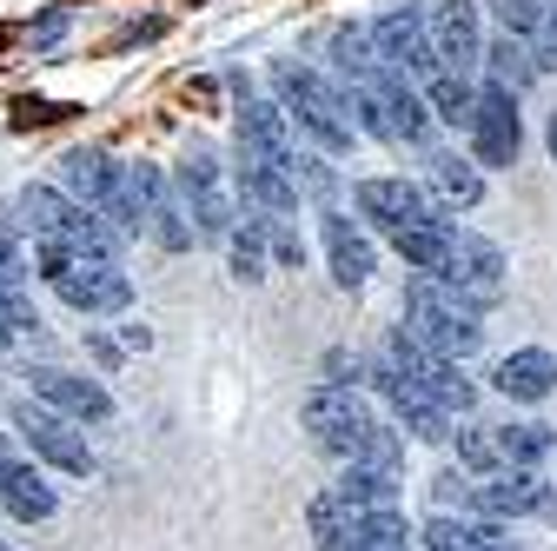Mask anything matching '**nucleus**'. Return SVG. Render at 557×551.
<instances>
[{"instance_id":"obj_36","label":"nucleus","mask_w":557,"mask_h":551,"mask_svg":"<svg viewBox=\"0 0 557 551\" xmlns=\"http://www.w3.org/2000/svg\"><path fill=\"white\" fill-rule=\"evenodd\" d=\"M537 53H544V66H557V0L544 8V27H537Z\"/></svg>"},{"instance_id":"obj_24","label":"nucleus","mask_w":557,"mask_h":551,"mask_svg":"<svg viewBox=\"0 0 557 551\" xmlns=\"http://www.w3.org/2000/svg\"><path fill=\"white\" fill-rule=\"evenodd\" d=\"M492 392L511 399V405H544L557 392V359L544 346H524V353H505L492 366Z\"/></svg>"},{"instance_id":"obj_19","label":"nucleus","mask_w":557,"mask_h":551,"mask_svg":"<svg viewBox=\"0 0 557 551\" xmlns=\"http://www.w3.org/2000/svg\"><path fill=\"white\" fill-rule=\"evenodd\" d=\"M133 180H139V199H147V233H153L166 253H193L199 226H193V213H186V199L173 193V180H166L160 167H147V160L133 167Z\"/></svg>"},{"instance_id":"obj_2","label":"nucleus","mask_w":557,"mask_h":551,"mask_svg":"<svg viewBox=\"0 0 557 551\" xmlns=\"http://www.w3.org/2000/svg\"><path fill=\"white\" fill-rule=\"evenodd\" d=\"M272 100L293 113L299 133H312L319 154H352L359 120H352V94L338 81H325L306 60H272Z\"/></svg>"},{"instance_id":"obj_30","label":"nucleus","mask_w":557,"mask_h":551,"mask_svg":"<svg viewBox=\"0 0 557 551\" xmlns=\"http://www.w3.org/2000/svg\"><path fill=\"white\" fill-rule=\"evenodd\" d=\"M418 87H425L432 120H445V126H465V120H471V100H478L471 74H451V66H438V74H425Z\"/></svg>"},{"instance_id":"obj_11","label":"nucleus","mask_w":557,"mask_h":551,"mask_svg":"<svg viewBox=\"0 0 557 551\" xmlns=\"http://www.w3.org/2000/svg\"><path fill=\"white\" fill-rule=\"evenodd\" d=\"M14 432L27 439V452H34L40 465H53V472H66V478H87V472H94L87 432L66 419V412L40 405V399H21V405H14Z\"/></svg>"},{"instance_id":"obj_7","label":"nucleus","mask_w":557,"mask_h":551,"mask_svg":"<svg viewBox=\"0 0 557 551\" xmlns=\"http://www.w3.org/2000/svg\"><path fill=\"white\" fill-rule=\"evenodd\" d=\"M173 193L186 199V213H193L199 240H226V233L239 226V193L226 186L220 154L206 147V140H193V147H186V160H180V173H173Z\"/></svg>"},{"instance_id":"obj_4","label":"nucleus","mask_w":557,"mask_h":551,"mask_svg":"<svg viewBox=\"0 0 557 551\" xmlns=\"http://www.w3.org/2000/svg\"><path fill=\"white\" fill-rule=\"evenodd\" d=\"M14 213L34 233V246H74V253H107V259L126 253V233L113 220H100L94 206H81L74 193H60V186H40V180L21 186L14 193Z\"/></svg>"},{"instance_id":"obj_9","label":"nucleus","mask_w":557,"mask_h":551,"mask_svg":"<svg viewBox=\"0 0 557 551\" xmlns=\"http://www.w3.org/2000/svg\"><path fill=\"white\" fill-rule=\"evenodd\" d=\"M505 246L498 240H484V233H471V226H458L451 220V240H445V259H438V280L445 286H458L471 306H498L505 299Z\"/></svg>"},{"instance_id":"obj_5","label":"nucleus","mask_w":557,"mask_h":551,"mask_svg":"<svg viewBox=\"0 0 557 551\" xmlns=\"http://www.w3.org/2000/svg\"><path fill=\"white\" fill-rule=\"evenodd\" d=\"M345 94H352L359 133H372V140H392V147H425L432 107H425V87H418L411 74H392V66H379V74H366V81H345Z\"/></svg>"},{"instance_id":"obj_39","label":"nucleus","mask_w":557,"mask_h":551,"mask_svg":"<svg viewBox=\"0 0 557 551\" xmlns=\"http://www.w3.org/2000/svg\"><path fill=\"white\" fill-rule=\"evenodd\" d=\"M0 551H8V544H0Z\"/></svg>"},{"instance_id":"obj_27","label":"nucleus","mask_w":557,"mask_h":551,"mask_svg":"<svg viewBox=\"0 0 557 551\" xmlns=\"http://www.w3.org/2000/svg\"><path fill=\"white\" fill-rule=\"evenodd\" d=\"M411 544H418V531L405 525V512H398V505L359 512V518H352V531L338 538V551H411Z\"/></svg>"},{"instance_id":"obj_15","label":"nucleus","mask_w":557,"mask_h":551,"mask_svg":"<svg viewBox=\"0 0 557 551\" xmlns=\"http://www.w3.org/2000/svg\"><path fill=\"white\" fill-rule=\"evenodd\" d=\"M27 399L66 412L74 426H107L113 419V392L87 372H66V366H27Z\"/></svg>"},{"instance_id":"obj_13","label":"nucleus","mask_w":557,"mask_h":551,"mask_svg":"<svg viewBox=\"0 0 557 551\" xmlns=\"http://www.w3.org/2000/svg\"><path fill=\"white\" fill-rule=\"evenodd\" d=\"M366 27H372L379 66H392V74H411V81L438 74V47H432V34H425V8H405V0H392V8L372 14Z\"/></svg>"},{"instance_id":"obj_18","label":"nucleus","mask_w":557,"mask_h":551,"mask_svg":"<svg viewBox=\"0 0 557 551\" xmlns=\"http://www.w3.org/2000/svg\"><path fill=\"white\" fill-rule=\"evenodd\" d=\"M425 34L438 47V66H451V74H471V66L484 60V21H478L471 0H432Z\"/></svg>"},{"instance_id":"obj_1","label":"nucleus","mask_w":557,"mask_h":551,"mask_svg":"<svg viewBox=\"0 0 557 551\" xmlns=\"http://www.w3.org/2000/svg\"><path fill=\"white\" fill-rule=\"evenodd\" d=\"M299 419H306L312 445L332 452L338 465H379V472L405 465V432H392V419H379L359 399V385H312Z\"/></svg>"},{"instance_id":"obj_37","label":"nucleus","mask_w":557,"mask_h":551,"mask_svg":"<svg viewBox=\"0 0 557 551\" xmlns=\"http://www.w3.org/2000/svg\"><path fill=\"white\" fill-rule=\"evenodd\" d=\"M544 147H550V160H557V113L544 120Z\"/></svg>"},{"instance_id":"obj_22","label":"nucleus","mask_w":557,"mask_h":551,"mask_svg":"<svg viewBox=\"0 0 557 551\" xmlns=\"http://www.w3.org/2000/svg\"><path fill=\"white\" fill-rule=\"evenodd\" d=\"M0 512L21 525H47L60 512V492L47 486V472L34 458H0Z\"/></svg>"},{"instance_id":"obj_3","label":"nucleus","mask_w":557,"mask_h":551,"mask_svg":"<svg viewBox=\"0 0 557 551\" xmlns=\"http://www.w3.org/2000/svg\"><path fill=\"white\" fill-rule=\"evenodd\" d=\"M418 346H432L445 359H471L484 346V306H471L458 286H445L438 272H411L405 286V319H398Z\"/></svg>"},{"instance_id":"obj_21","label":"nucleus","mask_w":557,"mask_h":551,"mask_svg":"<svg viewBox=\"0 0 557 551\" xmlns=\"http://www.w3.org/2000/svg\"><path fill=\"white\" fill-rule=\"evenodd\" d=\"M239 140L259 147L265 160H278L286 173H293V160H299V126H293V113L278 107V100H252V94H239Z\"/></svg>"},{"instance_id":"obj_26","label":"nucleus","mask_w":557,"mask_h":551,"mask_svg":"<svg viewBox=\"0 0 557 551\" xmlns=\"http://www.w3.org/2000/svg\"><path fill=\"white\" fill-rule=\"evenodd\" d=\"M418 544L425 551H492V544H505V531H498V518H478V512H438L418 531Z\"/></svg>"},{"instance_id":"obj_16","label":"nucleus","mask_w":557,"mask_h":551,"mask_svg":"<svg viewBox=\"0 0 557 551\" xmlns=\"http://www.w3.org/2000/svg\"><path fill=\"white\" fill-rule=\"evenodd\" d=\"M544 478L531 472V465H498V472H478L471 478V499H465V512H478V518H537L544 512Z\"/></svg>"},{"instance_id":"obj_12","label":"nucleus","mask_w":557,"mask_h":551,"mask_svg":"<svg viewBox=\"0 0 557 551\" xmlns=\"http://www.w3.org/2000/svg\"><path fill=\"white\" fill-rule=\"evenodd\" d=\"M366 385L385 399V412H392V426L398 432H411V439H425V445H451V412L432 399V392H418L385 353L372 359V372H366Z\"/></svg>"},{"instance_id":"obj_17","label":"nucleus","mask_w":557,"mask_h":551,"mask_svg":"<svg viewBox=\"0 0 557 551\" xmlns=\"http://www.w3.org/2000/svg\"><path fill=\"white\" fill-rule=\"evenodd\" d=\"M233 193L252 206V213H272V220H293L299 213V180L278 167V160H265L259 147H233Z\"/></svg>"},{"instance_id":"obj_23","label":"nucleus","mask_w":557,"mask_h":551,"mask_svg":"<svg viewBox=\"0 0 557 551\" xmlns=\"http://www.w3.org/2000/svg\"><path fill=\"white\" fill-rule=\"evenodd\" d=\"M425 193H432L438 213H471V206L484 199V167H478L471 154L438 147V154L425 160Z\"/></svg>"},{"instance_id":"obj_35","label":"nucleus","mask_w":557,"mask_h":551,"mask_svg":"<svg viewBox=\"0 0 557 551\" xmlns=\"http://www.w3.org/2000/svg\"><path fill=\"white\" fill-rule=\"evenodd\" d=\"M0 286H27V259H21V240L0 226Z\"/></svg>"},{"instance_id":"obj_31","label":"nucleus","mask_w":557,"mask_h":551,"mask_svg":"<svg viewBox=\"0 0 557 551\" xmlns=\"http://www.w3.org/2000/svg\"><path fill=\"white\" fill-rule=\"evenodd\" d=\"M332 492H345L359 512H379V505H398V472H379V465H345L332 478Z\"/></svg>"},{"instance_id":"obj_34","label":"nucleus","mask_w":557,"mask_h":551,"mask_svg":"<svg viewBox=\"0 0 557 551\" xmlns=\"http://www.w3.org/2000/svg\"><path fill=\"white\" fill-rule=\"evenodd\" d=\"M458 458H465V472H498L505 458H498V432L492 426H465L458 432Z\"/></svg>"},{"instance_id":"obj_29","label":"nucleus","mask_w":557,"mask_h":551,"mask_svg":"<svg viewBox=\"0 0 557 551\" xmlns=\"http://www.w3.org/2000/svg\"><path fill=\"white\" fill-rule=\"evenodd\" d=\"M226 259H233V280L239 286L265 280V213H239V226L226 233Z\"/></svg>"},{"instance_id":"obj_32","label":"nucleus","mask_w":557,"mask_h":551,"mask_svg":"<svg viewBox=\"0 0 557 551\" xmlns=\"http://www.w3.org/2000/svg\"><path fill=\"white\" fill-rule=\"evenodd\" d=\"M325 60L338 66V81H366V74H379V47H372V27H366V21L338 27V34H332V47H325Z\"/></svg>"},{"instance_id":"obj_8","label":"nucleus","mask_w":557,"mask_h":551,"mask_svg":"<svg viewBox=\"0 0 557 551\" xmlns=\"http://www.w3.org/2000/svg\"><path fill=\"white\" fill-rule=\"evenodd\" d=\"M465 133H471V160H478L484 173L518 167V154H524V113H518V94L498 87V81H484L478 100H471Z\"/></svg>"},{"instance_id":"obj_28","label":"nucleus","mask_w":557,"mask_h":551,"mask_svg":"<svg viewBox=\"0 0 557 551\" xmlns=\"http://www.w3.org/2000/svg\"><path fill=\"white\" fill-rule=\"evenodd\" d=\"M492 432H498V458H505V465H531V472H537V465L557 452V432H550L544 419H511V426H492Z\"/></svg>"},{"instance_id":"obj_14","label":"nucleus","mask_w":557,"mask_h":551,"mask_svg":"<svg viewBox=\"0 0 557 551\" xmlns=\"http://www.w3.org/2000/svg\"><path fill=\"white\" fill-rule=\"evenodd\" d=\"M352 199H359V213H366L385 240L405 233V226H432V220H445L438 206H432V193L418 186V180H405V173H372V180L352 186Z\"/></svg>"},{"instance_id":"obj_20","label":"nucleus","mask_w":557,"mask_h":551,"mask_svg":"<svg viewBox=\"0 0 557 551\" xmlns=\"http://www.w3.org/2000/svg\"><path fill=\"white\" fill-rule=\"evenodd\" d=\"M319 240H325V266H332V280H338L345 293H359V286L372 280V266H379V253H372L366 226H359V220H345V213H319Z\"/></svg>"},{"instance_id":"obj_6","label":"nucleus","mask_w":557,"mask_h":551,"mask_svg":"<svg viewBox=\"0 0 557 551\" xmlns=\"http://www.w3.org/2000/svg\"><path fill=\"white\" fill-rule=\"evenodd\" d=\"M40 280L74 306V313H126L133 280L107 253H74V246H40Z\"/></svg>"},{"instance_id":"obj_38","label":"nucleus","mask_w":557,"mask_h":551,"mask_svg":"<svg viewBox=\"0 0 557 551\" xmlns=\"http://www.w3.org/2000/svg\"><path fill=\"white\" fill-rule=\"evenodd\" d=\"M8 346H14V332H8V326H0V353H8Z\"/></svg>"},{"instance_id":"obj_10","label":"nucleus","mask_w":557,"mask_h":551,"mask_svg":"<svg viewBox=\"0 0 557 551\" xmlns=\"http://www.w3.org/2000/svg\"><path fill=\"white\" fill-rule=\"evenodd\" d=\"M418 392H432L445 412H471L478 405V385L465 379V359H445V353H432V346H418V339L405 332V326H392L385 332V346H379Z\"/></svg>"},{"instance_id":"obj_25","label":"nucleus","mask_w":557,"mask_h":551,"mask_svg":"<svg viewBox=\"0 0 557 551\" xmlns=\"http://www.w3.org/2000/svg\"><path fill=\"white\" fill-rule=\"evenodd\" d=\"M484 81H498V87H511V94H524L537 74H544V53H537V40H524V34H484Z\"/></svg>"},{"instance_id":"obj_33","label":"nucleus","mask_w":557,"mask_h":551,"mask_svg":"<svg viewBox=\"0 0 557 551\" xmlns=\"http://www.w3.org/2000/svg\"><path fill=\"white\" fill-rule=\"evenodd\" d=\"M492 21H498V34L537 40V27H544V0H492Z\"/></svg>"}]
</instances>
